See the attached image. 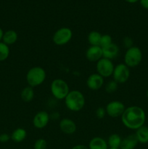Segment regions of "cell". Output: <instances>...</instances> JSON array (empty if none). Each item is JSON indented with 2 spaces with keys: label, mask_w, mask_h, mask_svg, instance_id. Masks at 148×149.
Segmentation results:
<instances>
[{
  "label": "cell",
  "mask_w": 148,
  "mask_h": 149,
  "mask_svg": "<svg viewBox=\"0 0 148 149\" xmlns=\"http://www.w3.org/2000/svg\"><path fill=\"white\" fill-rule=\"evenodd\" d=\"M118 84L114 80H110L106 84L105 87H104V90L107 93L109 94H111V93H115V92L117 91L118 87Z\"/></svg>",
  "instance_id": "cb8c5ba5"
},
{
  "label": "cell",
  "mask_w": 148,
  "mask_h": 149,
  "mask_svg": "<svg viewBox=\"0 0 148 149\" xmlns=\"http://www.w3.org/2000/svg\"><path fill=\"white\" fill-rule=\"evenodd\" d=\"M4 31L2 30L1 28H0V42H2V38H3V35H4Z\"/></svg>",
  "instance_id": "1f68e13d"
},
{
  "label": "cell",
  "mask_w": 148,
  "mask_h": 149,
  "mask_svg": "<svg viewBox=\"0 0 148 149\" xmlns=\"http://www.w3.org/2000/svg\"><path fill=\"white\" fill-rule=\"evenodd\" d=\"M139 143L146 144L148 143V127L147 126H142L136 130L135 132Z\"/></svg>",
  "instance_id": "d6986e66"
},
{
  "label": "cell",
  "mask_w": 148,
  "mask_h": 149,
  "mask_svg": "<svg viewBox=\"0 0 148 149\" xmlns=\"http://www.w3.org/2000/svg\"><path fill=\"white\" fill-rule=\"evenodd\" d=\"M10 139H11V137L9 134L4 133V132L0 134V143H5L8 142Z\"/></svg>",
  "instance_id": "f1b7e54d"
},
{
  "label": "cell",
  "mask_w": 148,
  "mask_h": 149,
  "mask_svg": "<svg viewBox=\"0 0 148 149\" xmlns=\"http://www.w3.org/2000/svg\"><path fill=\"white\" fill-rule=\"evenodd\" d=\"M114 68L115 65L113 64V61L104 58H101L96 63L97 73L104 79L112 77Z\"/></svg>",
  "instance_id": "52a82bcc"
},
{
  "label": "cell",
  "mask_w": 148,
  "mask_h": 149,
  "mask_svg": "<svg viewBox=\"0 0 148 149\" xmlns=\"http://www.w3.org/2000/svg\"><path fill=\"white\" fill-rule=\"evenodd\" d=\"M47 142L44 138H39L35 141L33 144V149H46Z\"/></svg>",
  "instance_id": "484cf974"
},
{
  "label": "cell",
  "mask_w": 148,
  "mask_h": 149,
  "mask_svg": "<svg viewBox=\"0 0 148 149\" xmlns=\"http://www.w3.org/2000/svg\"><path fill=\"white\" fill-rule=\"evenodd\" d=\"M138 143L139 142L135 134L129 135L122 138L120 149H135L137 146Z\"/></svg>",
  "instance_id": "9a60e30c"
},
{
  "label": "cell",
  "mask_w": 148,
  "mask_h": 149,
  "mask_svg": "<svg viewBox=\"0 0 148 149\" xmlns=\"http://www.w3.org/2000/svg\"><path fill=\"white\" fill-rule=\"evenodd\" d=\"M125 1L128 3H130V4H134V3L137 2L139 0H125Z\"/></svg>",
  "instance_id": "d6a6232c"
},
{
  "label": "cell",
  "mask_w": 148,
  "mask_h": 149,
  "mask_svg": "<svg viewBox=\"0 0 148 149\" xmlns=\"http://www.w3.org/2000/svg\"><path fill=\"white\" fill-rule=\"evenodd\" d=\"M71 149H89L88 146L85 145H82V144H78V145L74 146Z\"/></svg>",
  "instance_id": "4dcf8cb0"
},
{
  "label": "cell",
  "mask_w": 148,
  "mask_h": 149,
  "mask_svg": "<svg viewBox=\"0 0 148 149\" xmlns=\"http://www.w3.org/2000/svg\"><path fill=\"white\" fill-rule=\"evenodd\" d=\"M102 49L103 58L111 60V61L115 59L118 56L119 51H120L119 47L115 43H112L111 45L104 48H102Z\"/></svg>",
  "instance_id": "5bb4252c"
},
{
  "label": "cell",
  "mask_w": 148,
  "mask_h": 149,
  "mask_svg": "<svg viewBox=\"0 0 148 149\" xmlns=\"http://www.w3.org/2000/svg\"><path fill=\"white\" fill-rule=\"evenodd\" d=\"M120 118L122 123L126 128L136 130L145 125L146 113L142 108L137 106H131L126 108Z\"/></svg>",
  "instance_id": "6da1fadb"
},
{
  "label": "cell",
  "mask_w": 148,
  "mask_h": 149,
  "mask_svg": "<svg viewBox=\"0 0 148 149\" xmlns=\"http://www.w3.org/2000/svg\"><path fill=\"white\" fill-rule=\"evenodd\" d=\"M46 71L41 66H34L30 68L28 71L26 76L28 85L33 88L43 84L46 80Z\"/></svg>",
  "instance_id": "3957f363"
},
{
  "label": "cell",
  "mask_w": 148,
  "mask_h": 149,
  "mask_svg": "<svg viewBox=\"0 0 148 149\" xmlns=\"http://www.w3.org/2000/svg\"><path fill=\"white\" fill-rule=\"evenodd\" d=\"M104 84V78L97 73L90 74L86 79V85L91 90H98L102 87Z\"/></svg>",
  "instance_id": "8fae6325"
},
{
  "label": "cell",
  "mask_w": 148,
  "mask_h": 149,
  "mask_svg": "<svg viewBox=\"0 0 148 149\" xmlns=\"http://www.w3.org/2000/svg\"><path fill=\"white\" fill-rule=\"evenodd\" d=\"M108 149H120V148H109Z\"/></svg>",
  "instance_id": "e575fe53"
},
{
  "label": "cell",
  "mask_w": 148,
  "mask_h": 149,
  "mask_svg": "<svg viewBox=\"0 0 148 149\" xmlns=\"http://www.w3.org/2000/svg\"><path fill=\"white\" fill-rule=\"evenodd\" d=\"M113 43V39H112L111 36L109 34H103L102 35L101 40H100V46L102 48H104L105 47L108 46V45H111Z\"/></svg>",
  "instance_id": "d4e9b609"
},
{
  "label": "cell",
  "mask_w": 148,
  "mask_h": 149,
  "mask_svg": "<svg viewBox=\"0 0 148 149\" xmlns=\"http://www.w3.org/2000/svg\"><path fill=\"white\" fill-rule=\"evenodd\" d=\"M122 138L117 133L111 134L107 140V145L110 148H120Z\"/></svg>",
  "instance_id": "ffe728a7"
},
{
  "label": "cell",
  "mask_w": 148,
  "mask_h": 149,
  "mask_svg": "<svg viewBox=\"0 0 148 149\" xmlns=\"http://www.w3.org/2000/svg\"><path fill=\"white\" fill-rule=\"evenodd\" d=\"M130 68L125 63H119L116 65L114 68L113 73V80L118 84H124L129 80L130 77Z\"/></svg>",
  "instance_id": "ba28073f"
},
{
  "label": "cell",
  "mask_w": 148,
  "mask_h": 149,
  "mask_svg": "<svg viewBox=\"0 0 148 149\" xmlns=\"http://www.w3.org/2000/svg\"><path fill=\"white\" fill-rule=\"evenodd\" d=\"M107 114L106 113L105 108L103 107H99L96 109L95 111V116H97V119H102L105 116V115Z\"/></svg>",
  "instance_id": "4316f807"
},
{
  "label": "cell",
  "mask_w": 148,
  "mask_h": 149,
  "mask_svg": "<svg viewBox=\"0 0 148 149\" xmlns=\"http://www.w3.org/2000/svg\"><path fill=\"white\" fill-rule=\"evenodd\" d=\"M34 95V90H33V87L27 86L22 90L21 93H20V97H21L22 100L26 103H29L33 100Z\"/></svg>",
  "instance_id": "44dd1931"
},
{
  "label": "cell",
  "mask_w": 148,
  "mask_h": 149,
  "mask_svg": "<svg viewBox=\"0 0 148 149\" xmlns=\"http://www.w3.org/2000/svg\"><path fill=\"white\" fill-rule=\"evenodd\" d=\"M139 2L143 8L148 10V0H139Z\"/></svg>",
  "instance_id": "f546056e"
},
{
  "label": "cell",
  "mask_w": 148,
  "mask_h": 149,
  "mask_svg": "<svg viewBox=\"0 0 148 149\" xmlns=\"http://www.w3.org/2000/svg\"><path fill=\"white\" fill-rule=\"evenodd\" d=\"M10 137H11V140L13 142L19 143H21L23 141H25V139L27 137V131L24 128H16L12 132Z\"/></svg>",
  "instance_id": "e0dca14e"
},
{
  "label": "cell",
  "mask_w": 148,
  "mask_h": 149,
  "mask_svg": "<svg viewBox=\"0 0 148 149\" xmlns=\"http://www.w3.org/2000/svg\"><path fill=\"white\" fill-rule=\"evenodd\" d=\"M18 39L17 33L15 30H8L4 33L2 38V42L5 45H14Z\"/></svg>",
  "instance_id": "ac0fdd59"
},
{
  "label": "cell",
  "mask_w": 148,
  "mask_h": 149,
  "mask_svg": "<svg viewBox=\"0 0 148 149\" xmlns=\"http://www.w3.org/2000/svg\"><path fill=\"white\" fill-rule=\"evenodd\" d=\"M65 104L67 109L73 112L80 111L86 104V98L79 90H71L65 98Z\"/></svg>",
  "instance_id": "7a4b0ae2"
},
{
  "label": "cell",
  "mask_w": 148,
  "mask_h": 149,
  "mask_svg": "<svg viewBox=\"0 0 148 149\" xmlns=\"http://www.w3.org/2000/svg\"><path fill=\"white\" fill-rule=\"evenodd\" d=\"M85 55L89 61L97 63L103 58L102 49L100 46H90L86 51Z\"/></svg>",
  "instance_id": "4fadbf2b"
},
{
  "label": "cell",
  "mask_w": 148,
  "mask_h": 149,
  "mask_svg": "<svg viewBox=\"0 0 148 149\" xmlns=\"http://www.w3.org/2000/svg\"><path fill=\"white\" fill-rule=\"evenodd\" d=\"M50 91L52 96L57 100H65L71 91L69 85L62 79H55L50 84Z\"/></svg>",
  "instance_id": "277c9868"
},
{
  "label": "cell",
  "mask_w": 148,
  "mask_h": 149,
  "mask_svg": "<svg viewBox=\"0 0 148 149\" xmlns=\"http://www.w3.org/2000/svg\"><path fill=\"white\" fill-rule=\"evenodd\" d=\"M10 54V47L5 45L4 42H0V62L6 61Z\"/></svg>",
  "instance_id": "603a6c76"
},
{
  "label": "cell",
  "mask_w": 148,
  "mask_h": 149,
  "mask_svg": "<svg viewBox=\"0 0 148 149\" xmlns=\"http://www.w3.org/2000/svg\"><path fill=\"white\" fill-rule=\"evenodd\" d=\"M126 109L124 103L119 100H113L109 102L105 107L106 113L110 117H120Z\"/></svg>",
  "instance_id": "9c48e42d"
},
{
  "label": "cell",
  "mask_w": 148,
  "mask_h": 149,
  "mask_svg": "<svg viewBox=\"0 0 148 149\" xmlns=\"http://www.w3.org/2000/svg\"><path fill=\"white\" fill-rule=\"evenodd\" d=\"M123 45L124 47L127 48V49L133 46V39L129 36H125L123 39Z\"/></svg>",
  "instance_id": "83f0119b"
},
{
  "label": "cell",
  "mask_w": 148,
  "mask_h": 149,
  "mask_svg": "<svg viewBox=\"0 0 148 149\" xmlns=\"http://www.w3.org/2000/svg\"><path fill=\"white\" fill-rule=\"evenodd\" d=\"M59 127L61 132L65 135H73L77 130L76 124L73 120L69 118H64L59 121Z\"/></svg>",
  "instance_id": "7c38bea8"
},
{
  "label": "cell",
  "mask_w": 148,
  "mask_h": 149,
  "mask_svg": "<svg viewBox=\"0 0 148 149\" xmlns=\"http://www.w3.org/2000/svg\"><path fill=\"white\" fill-rule=\"evenodd\" d=\"M50 120V115L45 111L37 112L33 118V125L35 128L42 130L47 126Z\"/></svg>",
  "instance_id": "30bf717a"
},
{
  "label": "cell",
  "mask_w": 148,
  "mask_h": 149,
  "mask_svg": "<svg viewBox=\"0 0 148 149\" xmlns=\"http://www.w3.org/2000/svg\"><path fill=\"white\" fill-rule=\"evenodd\" d=\"M89 149H108L106 140L101 137H94L90 140L88 145Z\"/></svg>",
  "instance_id": "2e32d148"
},
{
  "label": "cell",
  "mask_w": 148,
  "mask_h": 149,
  "mask_svg": "<svg viewBox=\"0 0 148 149\" xmlns=\"http://www.w3.org/2000/svg\"><path fill=\"white\" fill-rule=\"evenodd\" d=\"M73 38V31L70 28L62 27L58 29L52 36L54 44L57 46H63L68 44Z\"/></svg>",
  "instance_id": "8992f818"
},
{
  "label": "cell",
  "mask_w": 148,
  "mask_h": 149,
  "mask_svg": "<svg viewBox=\"0 0 148 149\" xmlns=\"http://www.w3.org/2000/svg\"><path fill=\"white\" fill-rule=\"evenodd\" d=\"M142 52L139 47L133 46L126 49L123 57V63L129 68H134L138 66L142 61Z\"/></svg>",
  "instance_id": "5b68a950"
},
{
  "label": "cell",
  "mask_w": 148,
  "mask_h": 149,
  "mask_svg": "<svg viewBox=\"0 0 148 149\" xmlns=\"http://www.w3.org/2000/svg\"><path fill=\"white\" fill-rule=\"evenodd\" d=\"M146 95H147V98H148V90H147V91Z\"/></svg>",
  "instance_id": "836d02e7"
},
{
  "label": "cell",
  "mask_w": 148,
  "mask_h": 149,
  "mask_svg": "<svg viewBox=\"0 0 148 149\" xmlns=\"http://www.w3.org/2000/svg\"><path fill=\"white\" fill-rule=\"evenodd\" d=\"M102 35V34L97 31H91L89 32L87 36V39L90 46H100Z\"/></svg>",
  "instance_id": "7402d4cb"
}]
</instances>
